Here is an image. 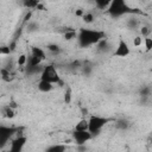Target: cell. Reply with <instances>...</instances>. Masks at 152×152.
<instances>
[{"instance_id": "1", "label": "cell", "mask_w": 152, "mask_h": 152, "mask_svg": "<svg viewBox=\"0 0 152 152\" xmlns=\"http://www.w3.org/2000/svg\"><path fill=\"white\" fill-rule=\"evenodd\" d=\"M78 45L81 48H88L91 45L97 44L101 39L104 38V33L99 30H93V28H81L78 34H76Z\"/></svg>"}, {"instance_id": "2", "label": "cell", "mask_w": 152, "mask_h": 152, "mask_svg": "<svg viewBox=\"0 0 152 152\" xmlns=\"http://www.w3.org/2000/svg\"><path fill=\"white\" fill-rule=\"evenodd\" d=\"M110 121V119L101 115H90L88 119V131L91 133V135H97L101 133L103 127Z\"/></svg>"}, {"instance_id": "3", "label": "cell", "mask_w": 152, "mask_h": 152, "mask_svg": "<svg viewBox=\"0 0 152 152\" xmlns=\"http://www.w3.org/2000/svg\"><path fill=\"white\" fill-rule=\"evenodd\" d=\"M39 78L40 80H45L48 82H51L53 84L56 83H59L61 78H59V75L57 72V69L53 64H46L42 68V71L39 74Z\"/></svg>"}, {"instance_id": "4", "label": "cell", "mask_w": 152, "mask_h": 152, "mask_svg": "<svg viewBox=\"0 0 152 152\" xmlns=\"http://www.w3.org/2000/svg\"><path fill=\"white\" fill-rule=\"evenodd\" d=\"M108 12L112 17H121L124 14L129 13L131 8L128 7L125 0H112L108 7Z\"/></svg>"}, {"instance_id": "5", "label": "cell", "mask_w": 152, "mask_h": 152, "mask_svg": "<svg viewBox=\"0 0 152 152\" xmlns=\"http://www.w3.org/2000/svg\"><path fill=\"white\" fill-rule=\"evenodd\" d=\"M71 137L77 145H84L86 142H88L94 138L89 131H76V129H74Z\"/></svg>"}, {"instance_id": "6", "label": "cell", "mask_w": 152, "mask_h": 152, "mask_svg": "<svg viewBox=\"0 0 152 152\" xmlns=\"http://www.w3.org/2000/svg\"><path fill=\"white\" fill-rule=\"evenodd\" d=\"M131 53V49H129V45L127 44L126 40L124 39H120L115 50L113 51V57H119V58H125L127 57L128 55Z\"/></svg>"}, {"instance_id": "7", "label": "cell", "mask_w": 152, "mask_h": 152, "mask_svg": "<svg viewBox=\"0 0 152 152\" xmlns=\"http://www.w3.org/2000/svg\"><path fill=\"white\" fill-rule=\"evenodd\" d=\"M10 142H11V146H10L11 152H20V151H23L24 146L26 145L27 138H26V135H18L15 138H12L10 140Z\"/></svg>"}, {"instance_id": "8", "label": "cell", "mask_w": 152, "mask_h": 152, "mask_svg": "<svg viewBox=\"0 0 152 152\" xmlns=\"http://www.w3.org/2000/svg\"><path fill=\"white\" fill-rule=\"evenodd\" d=\"M14 132H15L14 128H10V127H6V126H0V147L6 145L7 142H10Z\"/></svg>"}, {"instance_id": "9", "label": "cell", "mask_w": 152, "mask_h": 152, "mask_svg": "<svg viewBox=\"0 0 152 152\" xmlns=\"http://www.w3.org/2000/svg\"><path fill=\"white\" fill-rule=\"evenodd\" d=\"M37 88L40 93H50L53 89V83L39 78V82L37 83Z\"/></svg>"}, {"instance_id": "10", "label": "cell", "mask_w": 152, "mask_h": 152, "mask_svg": "<svg viewBox=\"0 0 152 152\" xmlns=\"http://www.w3.org/2000/svg\"><path fill=\"white\" fill-rule=\"evenodd\" d=\"M76 131H88V119H81L75 125Z\"/></svg>"}, {"instance_id": "11", "label": "cell", "mask_w": 152, "mask_h": 152, "mask_svg": "<svg viewBox=\"0 0 152 152\" xmlns=\"http://www.w3.org/2000/svg\"><path fill=\"white\" fill-rule=\"evenodd\" d=\"M94 1H95L96 8H99V10H106V8H108L109 5H110V2H112V0H94Z\"/></svg>"}, {"instance_id": "12", "label": "cell", "mask_w": 152, "mask_h": 152, "mask_svg": "<svg viewBox=\"0 0 152 152\" xmlns=\"http://www.w3.org/2000/svg\"><path fill=\"white\" fill-rule=\"evenodd\" d=\"M64 150H65L64 145H52L46 148V151H49V152H63Z\"/></svg>"}, {"instance_id": "13", "label": "cell", "mask_w": 152, "mask_h": 152, "mask_svg": "<svg viewBox=\"0 0 152 152\" xmlns=\"http://www.w3.org/2000/svg\"><path fill=\"white\" fill-rule=\"evenodd\" d=\"M142 43H144V46H145L146 51H151V49H152V38H151L150 36L144 37Z\"/></svg>"}, {"instance_id": "14", "label": "cell", "mask_w": 152, "mask_h": 152, "mask_svg": "<svg viewBox=\"0 0 152 152\" xmlns=\"http://www.w3.org/2000/svg\"><path fill=\"white\" fill-rule=\"evenodd\" d=\"M82 19L84 20V23H87V24H91L93 21H94V14L91 13V12H88V13H84L83 15H82Z\"/></svg>"}, {"instance_id": "15", "label": "cell", "mask_w": 152, "mask_h": 152, "mask_svg": "<svg viewBox=\"0 0 152 152\" xmlns=\"http://www.w3.org/2000/svg\"><path fill=\"white\" fill-rule=\"evenodd\" d=\"M26 63H27V56H26L25 53L19 55V57H18V59H17V64H18L19 66H24V65H26Z\"/></svg>"}, {"instance_id": "16", "label": "cell", "mask_w": 152, "mask_h": 152, "mask_svg": "<svg viewBox=\"0 0 152 152\" xmlns=\"http://www.w3.org/2000/svg\"><path fill=\"white\" fill-rule=\"evenodd\" d=\"M71 96H72V93H71V89L68 88L64 93V102L65 103H70L71 102Z\"/></svg>"}, {"instance_id": "17", "label": "cell", "mask_w": 152, "mask_h": 152, "mask_svg": "<svg viewBox=\"0 0 152 152\" xmlns=\"http://www.w3.org/2000/svg\"><path fill=\"white\" fill-rule=\"evenodd\" d=\"M39 0H24V4L26 7H38Z\"/></svg>"}, {"instance_id": "18", "label": "cell", "mask_w": 152, "mask_h": 152, "mask_svg": "<svg viewBox=\"0 0 152 152\" xmlns=\"http://www.w3.org/2000/svg\"><path fill=\"white\" fill-rule=\"evenodd\" d=\"M142 37L141 36H137V37H134L133 38V45L134 46H140V45H142Z\"/></svg>"}, {"instance_id": "19", "label": "cell", "mask_w": 152, "mask_h": 152, "mask_svg": "<svg viewBox=\"0 0 152 152\" xmlns=\"http://www.w3.org/2000/svg\"><path fill=\"white\" fill-rule=\"evenodd\" d=\"M64 37H65V39L70 40V39H72V38L76 37V32H75L74 30H71V31H66L65 34H64Z\"/></svg>"}, {"instance_id": "20", "label": "cell", "mask_w": 152, "mask_h": 152, "mask_svg": "<svg viewBox=\"0 0 152 152\" xmlns=\"http://www.w3.org/2000/svg\"><path fill=\"white\" fill-rule=\"evenodd\" d=\"M48 50L50 52H58L59 51V46L57 44H49L48 45Z\"/></svg>"}, {"instance_id": "21", "label": "cell", "mask_w": 152, "mask_h": 152, "mask_svg": "<svg viewBox=\"0 0 152 152\" xmlns=\"http://www.w3.org/2000/svg\"><path fill=\"white\" fill-rule=\"evenodd\" d=\"M148 33H150L148 27H147V26H142V27H141V30H140V36L144 38V37H147V36H148Z\"/></svg>"}, {"instance_id": "22", "label": "cell", "mask_w": 152, "mask_h": 152, "mask_svg": "<svg viewBox=\"0 0 152 152\" xmlns=\"http://www.w3.org/2000/svg\"><path fill=\"white\" fill-rule=\"evenodd\" d=\"M5 115H6L7 118H13V116H14V112H13V109L8 107V108L6 109V112H5Z\"/></svg>"}, {"instance_id": "23", "label": "cell", "mask_w": 152, "mask_h": 152, "mask_svg": "<svg viewBox=\"0 0 152 152\" xmlns=\"http://www.w3.org/2000/svg\"><path fill=\"white\" fill-rule=\"evenodd\" d=\"M0 53L1 55H8L10 53V48L8 46H1L0 48Z\"/></svg>"}]
</instances>
